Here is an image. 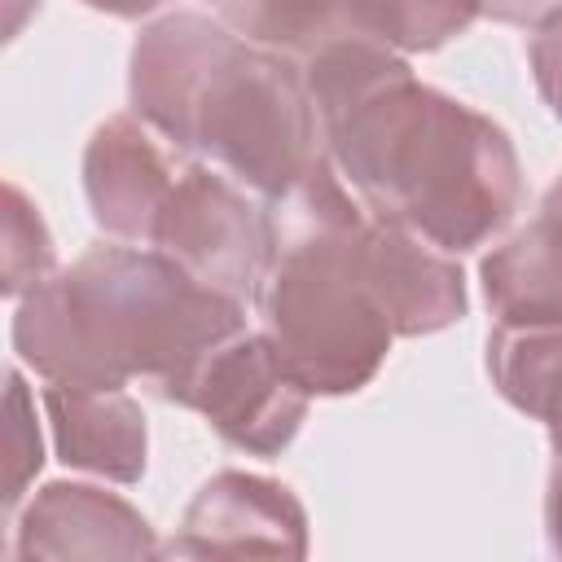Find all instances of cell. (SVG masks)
<instances>
[{"label": "cell", "instance_id": "21", "mask_svg": "<svg viewBox=\"0 0 562 562\" xmlns=\"http://www.w3.org/2000/svg\"><path fill=\"white\" fill-rule=\"evenodd\" d=\"M83 4L97 13H110V18H145V13L162 9L167 0H83Z\"/></svg>", "mask_w": 562, "mask_h": 562}, {"label": "cell", "instance_id": "4", "mask_svg": "<svg viewBox=\"0 0 562 562\" xmlns=\"http://www.w3.org/2000/svg\"><path fill=\"white\" fill-rule=\"evenodd\" d=\"M272 211V259L255 290L259 329L312 395H356L382 369L395 325L364 259L369 211L329 154Z\"/></svg>", "mask_w": 562, "mask_h": 562}, {"label": "cell", "instance_id": "8", "mask_svg": "<svg viewBox=\"0 0 562 562\" xmlns=\"http://www.w3.org/2000/svg\"><path fill=\"white\" fill-rule=\"evenodd\" d=\"M180 167L158 145V132L136 114H110L83 149V193L101 233L127 246H149Z\"/></svg>", "mask_w": 562, "mask_h": 562}, {"label": "cell", "instance_id": "20", "mask_svg": "<svg viewBox=\"0 0 562 562\" xmlns=\"http://www.w3.org/2000/svg\"><path fill=\"white\" fill-rule=\"evenodd\" d=\"M553 439V465H549V487H544V536L549 549L562 558V435Z\"/></svg>", "mask_w": 562, "mask_h": 562}, {"label": "cell", "instance_id": "11", "mask_svg": "<svg viewBox=\"0 0 562 562\" xmlns=\"http://www.w3.org/2000/svg\"><path fill=\"white\" fill-rule=\"evenodd\" d=\"M44 413L53 448L70 470H88L110 483H136L145 474V413L123 386H44Z\"/></svg>", "mask_w": 562, "mask_h": 562}, {"label": "cell", "instance_id": "19", "mask_svg": "<svg viewBox=\"0 0 562 562\" xmlns=\"http://www.w3.org/2000/svg\"><path fill=\"white\" fill-rule=\"evenodd\" d=\"M483 4V18L492 22H505V26H544L562 13V0H479Z\"/></svg>", "mask_w": 562, "mask_h": 562}, {"label": "cell", "instance_id": "15", "mask_svg": "<svg viewBox=\"0 0 562 562\" xmlns=\"http://www.w3.org/2000/svg\"><path fill=\"white\" fill-rule=\"evenodd\" d=\"M479 13V0H342V35L373 40L395 53H435Z\"/></svg>", "mask_w": 562, "mask_h": 562}, {"label": "cell", "instance_id": "2", "mask_svg": "<svg viewBox=\"0 0 562 562\" xmlns=\"http://www.w3.org/2000/svg\"><path fill=\"white\" fill-rule=\"evenodd\" d=\"M246 329V303L189 277L154 246H92L18 299L13 351L44 382H145L171 404L198 360Z\"/></svg>", "mask_w": 562, "mask_h": 562}, {"label": "cell", "instance_id": "17", "mask_svg": "<svg viewBox=\"0 0 562 562\" xmlns=\"http://www.w3.org/2000/svg\"><path fill=\"white\" fill-rule=\"evenodd\" d=\"M44 465L40 426H35V400L18 369H9V470H4V509L13 514L26 496V483Z\"/></svg>", "mask_w": 562, "mask_h": 562}, {"label": "cell", "instance_id": "3", "mask_svg": "<svg viewBox=\"0 0 562 562\" xmlns=\"http://www.w3.org/2000/svg\"><path fill=\"white\" fill-rule=\"evenodd\" d=\"M127 97L176 154H198L263 202L299 184L321 158V114L303 66L246 44L220 18L162 13L140 26Z\"/></svg>", "mask_w": 562, "mask_h": 562}, {"label": "cell", "instance_id": "1", "mask_svg": "<svg viewBox=\"0 0 562 562\" xmlns=\"http://www.w3.org/2000/svg\"><path fill=\"white\" fill-rule=\"evenodd\" d=\"M303 66L325 154L373 220L448 255L492 241L522 202V167L501 123L422 83L404 53L329 40Z\"/></svg>", "mask_w": 562, "mask_h": 562}, {"label": "cell", "instance_id": "12", "mask_svg": "<svg viewBox=\"0 0 562 562\" xmlns=\"http://www.w3.org/2000/svg\"><path fill=\"white\" fill-rule=\"evenodd\" d=\"M487 373L505 404L562 435V312L531 321H492Z\"/></svg>", "mask_w": 562, "mask_h": 562}, {"label": "cell", "instance_id": "14", "mask_svg": "<svg viewBox=\"0 0 562 562\" xmlns=\"http://www.w3.org/2000/svg\"><path fill=\"white\" fill-rule=\"evenodd\" d=\"M211 13L268 53L307 61L342 35V0H206Z\"/></svg>", "mask_w": 562, "mask_h": 562}, {"label": "cell", "instance_id": "9", "mask_svg": "<svg viewBox=\"0 0 562 562\" xmlns=\"http://www.w3.org/2000/svg\"><path fill=\"white\" fill-rule=\"evenodd\" d=\"M13 558H154L140 509L92 483H44L13 527Z\"/></svg>", "mask_w": 562, "mask_h": 562}, {"label": "cell", "instance_id": "13", "mask_svg": "<svg viewBox=\"0 0 562 562\" xmlns=\"http://www.w3.org/2000/svg\"><path fill=\"white\" fill-rule=\"evenodd\" d=\"M483 299L496 321H531L562 312V228L536 215L527 228L509 233L479 263Z\"/></svg>", "mask_w": 562, "mask_h": 562}, {"label": "cell", "instance_id": "10", "mask_svg": "<svg viewBox=\"0 0 562 562\" xmlns=\"http://www.w3.org/2000/svg\"><path fill=\"white\" fill-rule=\"evenodd\" d=\"M364 259L378 303L395 325V338H426L465 316L470 299L457 255L439 250L435 241L369 215Z\"/></svg>", "mask_w": 562, "mask_h": 562}, {"label": "cell", "instance_id": "18", "mask_svg": "<svg viewBox=\"0 0 562 562\" xmlns=\"http://www.w3.org/2000/svg\"><path fill=\"white\" fill-rule=\"evenodd\" d=\"M527 57H531V75H536V88H540L544 105L562 119V13L531 35Z\"/></svg>", "mask_w": 562, "mask_h": 562}, {"label": "cell", "instance_id": "16", "mask_svg": "<svg viewBox=\"0 0 562 562\" xmlns=\"http://www.w3.org/2000/svg\"><path fill=\"white\" fill-rule=\"evenodd\" d=\"M53 272V237L40 206L18 184H4V299H22Z\"/></svg>", "mask_w": 562, "mask_h": 562}, {"label": "cell", "instance_id": "5", "mask_svg": "<svg viewBox=\"0 0 562 562\" xmlns=\"http://www.w3.org/2000/svg\"><path fill=\"white\" fill-rule=\"evenodd\" d=\"M149 246L202 285L246 303L272 259V211L228 171L189 162L176 176Z\"/></svg>", "mask_w": 562, "mask_h": 562}, {"label": "cell", "instance_id": "22", "mask_svg": "<svg viewBox=\"0 0 562 562\" xmlns=\"http://www.w3.org/2000/svg\"><path fill=\"white\" fill-rule=\"evenodd\" d=\"M540 215H549V220L562 228V176L544 189V198H540Z\"/></svg>", "mask_w": 562, "mask_h": 562}, {"label": "cell", "instance_id": "6", "mask_svg": "<svg viewBox=\"0 0 562 562\" xmlns=\"http://www.w3.org/2000/svg\"><path fill=\"white\" fill-rule=\"evenodd\" d=\"M171 404L202 413L224 443L250 457H281L307 417L312 391L285 369L272 338L246 325L198 360Z\"/></svg>", "mask_w": 562, "mask_h": 562}, {"label": "cell", "instance_id": "7", "mask_svg": "<svg viewBox=\"0 0 562 562\" xmlns=\"http://www.w3.org/2000/svg\"><path fill=\"white\" fill-rule=\"evenodd\" d=\"M167 558H303L307 514L299 496L263 474L220 470L184 505L180 531L162 544Z\"/></svg>", "mask_w": 562, "mask_h": 562}]
</instances>
